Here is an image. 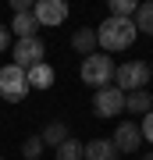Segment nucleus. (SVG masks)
I'll use <instances>...</instances> for the list:
<instances>
[{
	"mask_svg": "<svg viewBox=\"0 0 153 160\" xmlns=\"http://www.w3.org/2000/svg\"><path fill=\"white\" fill-rule=\"evenodd\" d=\"M114 82H118L121 92H139V89L150 82V64H142V61L118 64V68H114Z\"/></svg>",
	"mask_w": 153,
	"mask_h": 160,
	"instance_id": "obj_3",
	"label": "nucleus"
},
{
	"mask_svg": "<svg viewBox=\"0 0 153 160\" xmlns=\"http://www.w3.org/2000/svg\"><path fill=\"white\" fill-rule=\"evenodd\" d=\"M150 78H153V68H150Z\"/></svg>",
	"mask_w": 153,
	"mask_h": 160,
	"instance_id": "obj_23",
	"label": "nucleus"
},
{
	"mask_svg": "<svg viewBox=\"0 0 153 160\" xmlns=\"http://www.w3.org/2000/svg\"><path fill=\"white\" fill-rule=\"evenodd\" d=\"M0 160H4V157H0Z\"/></svg>",
	"mask_w": 153,
	"mask_h": 160,
	"instance_id": "obj_24",
	"label": "nucleus"
},
{
	"mask_svg": "<svg viewBox=\"0 0 153 160\" xmlns=\"http://www.w3.org/2000/svg\"><path fill=\"white\" fill-rule=\"evenodd\" d=\"M121 153L114 149L110 139H93V142H82V160H118Z\"/></svg>",
	"mask_w": 153,
	"mask_h": 160,
	"instance_id": "obj_9",
	"label": "nucleus"
},
{
	"mask_svg": "<svg viewBox=\"0 0 153 160\" xmlns=\"http://www.w3.org/2000/svg\"><path fill=\"white\" fill-rule=\"evenodd\" d=\"M110 142H114L118 153H139V149H142V132H139L135 121H118Z\"/></svg>",
	"mask_w": 153,
	"mask_h": 160,
	"instance_id": "obj_8",
	"label": "nucleus"
},
{
	"mask_svg": "<svg viewBox=\"0 0 153 160\" xmlns=\"http://www.w3.org/2000/svg\"><path fill=\"white\" fill-rule=\"evenodd\" d=\"M135 0H110V14L107 18H132V14H135Z\"/></svg>",
	"mask_w": 153,
	"mask_h": 160,
	"instance_id": "obj_17",
	"label": "nucleus"
},
{
	"mask_svg": "<svg viewBox=\"0 0 153 160\" xmlns=\"http://www.w3.org/2000/svg\"><path fill=\"white\" fill-rule=\"evenodd\" d=\"M11 53H14V61H11L14 68L28 71V68H36V64L46 57V46H43V39H39V36H32V39H18Z\"/></svg>",
	"mask_w": 153,
	"mask_h": 160,
	"instance_id": "obj_5",
	"label": "nucleus"
},
{
	"mask_svg": "<svg viewBox=\"0 0 153 160\" xmlns=\"http://www.w3.org/2000/svg\"><path fill=\"white\" fill-rule=\"evenodd\" d=\"M139 132H142V139H146V142H153V110L146 118H142V125H139Z\"/></svg>",
	"mask_w": 153,
	"mask_h": 160,
	"instance_id": "obj_19",
	"label": "nucleus"
},
{
	"mask_svg": "<svg viewBox=\"0 0 153 160\" xmlns=\"http://www.w3.org/2000/svg\"><path fill=\"white\" fill-rule=\"evenodd\" d=\"M82 82L93 86V89L114 86V57H107V53H89V57H82Z\"/></svg>",
	"mask_w": 153,
	"mask_h": 160,
	"instance_id": "obj_2",
	"label": "nucleus"
},
{
	"mask_svg": "<svg viewBox=\"0 0 153 160\" xmlns=\"http://www.w3.org/2000/svg\"><path fill=\"white\" fill-rule=\"evenodd\" d=\"M57 160H82V142H79V139L61 142V146H57Z\"/></svg>",
	"mask_w": 153,
	"mask_h": 160,
	"instance_id": "obj_16",
	"label": "nucleus"
},
{
	"mask_svg": "<svg viewBox=\"0 0 153 160\" xmlns=\"http://www.w3.org/2000/svg\"><path fill=\"white\" fill-rule=\"evenodd\" d=\"M54 78H57V71H54L46 61H39L36 68H28V71H25L28 89H50V86H54Z\"/></svg>",
	"mask_w": 153,
	"mask_h": 160,
	"instance_id": "obj_10",
	"label": "nucleus"
},
{
	"mask_svg": "<svg viewBox=\"0 0 153 160\" xmlns=\"http://www.w3.org/2000/svg\"><path fill=\"white\" fill-rule=\"evenodd\" d=\"M142 160H153V149H150V153H146V157H142Z\"/></svg>",
	"mask_w": 153,
	"mask_h": 160,
	"instance_id": "obj_22",
	"label": "nucleus"
},
{
	"mask_svg": "<svg viewBox=\"0 0 153 160\" xmlns=\"http://www.w3.org/2000/svg\"><path fill=\"white\" fill-rule=\"evenodd\" d=\"M25 96H28L25 71L14 68V64H4V68H0V100H7V103H22Z\"/></svg>",
	"mask_w": 153,
	"mask_h": 160,
	"instance_id": "obj_4",
	"label": "nucleus"
},
{
	"mask_svg": "<svg viewBox=\"0 0 153 160\" xmlns=\"http://www.w3.org/2000/svg\"><path fill=\"white\" fill-rule=\"evenodd\" d=\"M93 110H96L100 118L125 114V92H121L118 86H103V89H96V96H93Z\"/></svg>",
	"mask_w": 153,
	"mask_h": 160,
	"instance_id": "obj_7",
	"label": "nucleus"
},
{
	"mask_svg": "<svg viewBox=\"0 0 153 160\" xmlns=\"http://www.w3.org/2000/svg\"><path fill=\"white\" fill-rule=\"evenodd\" d=\"M132 25H135V32L153 36V0H146V4H139V7H135V14H132Z\"/></svg>",
	"mask_w": 153,
	"mask_h": 160,
	"instance_id": "obj_15",
	"label": "nucleus"
},
{
	"mask_svg": "<svg viewBox=\"0 0 153 160\" xmlns=\"http://www.w3.org/2000/svg\"><path fill=\"white\" fill-rule=\"evenodd\" d=\"M11 7H14V14H25V11H32V4H28V0H11Z\"/></svg>",
	"mask_w": 153,
	"mask_h": 160,
	"instance_id": "obj_21",
	"label": "nucleus"
},
{
	"mask_svg": "<svg viewBox=\"0 0 153 160\" xmlns=\"http://www.w3.org/2000/svg\"><path fill=\"white\" fill-rule=\"evenodd\" d=\"M125 110H132V114H142V118H146L150 110H153V96H150V89L125 92Z\"/></svg>",
	"mask_w": 153,
	"mask_h": 160,
	"instance_id": "obj_12",
	"label": "nucleus"
},
{
	"mask_svg": "<svg viewBox=\"0 0 153 160\" xmlns=\"http://www.w3.org/2000/svg\"><path fill=\"white\" fill-rule=\"evenodd\" d=\"M71 46L82 53V57L96 53V29H75V36H71Z\"/></svg>",
	"mask_w": 153,
	"mask_h": 160,
	"instance_id": "obj_14",
	"label": "nucleus"
},
{
	"mask_svg": "<svg viewBox=\"0 0 153 160\" xmlns=\"http://www.w3.org/2000/svg\"><path fill=\"white\" fill-rule=\"evenodd\" d=\"M39 139H43V146L57 149L61 142H68V139H71V132H68V125H64V121H50V125L39 132Z\"/></svg>",
	"mask_w": 153,
	"mask_h": 160,
	"instance_id": "obj_11",
	"label": "nucleus"
},
{
	"mask_svg": "<svg viewBox=\"0 0 153 160\" xmlns=\"http://www.w3.org/2000/svg\"><path fill=\"white\" fill-rule=\"evenodd\" d=\"M43 149H46V146H43V139H39V135H28L25 142H22V157H25V160H36Z\"/></svg>",
	"mask_w": 153,
	"mask_h": 160,
	"instance_id": "obj_18",
	"label": "nucleus"
},
{
	"mask_svg": "<svg viewBox=\"0 0 153 160\" xmlns=\"http://www.w3.org/2000/svg\"><path fill=\"white\" fill-rule=\"evenodd\" d=\"M7 46H11V29H7V25H0V53H4Z\"/></svg>",
	"mask_w": 153,
	"mask_h": 160,
	"instance_id": "obj_20",
	"label": "nucleus"
},
{
	"mask_svg": "<svg viewBox=\"0 0 153 160\" xmlns=\"http://www.w3.org/2000/svg\"><path fill=\"white\" fill-rule=\"evenodd\" d=\"M7 29H11L18 39H32V36H36V29H39V22L32 18V11H25V14H14V22L7 25Z\"/></svg>",
	"mask_w": 153,
	"mask_h": 160,
	"instance_id": "obj_13",
	"label": "nucleus"
},
{
	"mask_svg": "<svg viewBox=\"0 0 153 160\" xmlns=\"http://www.w3.org/2000/svg\"><path fill=\"white\" fill-rule=\"evenodd\" d=\"M32 18L39 22V29H57L68 18V4L64 0H36L32 4Z\"/></svg>",
	"mask_w": 153,
	"mask_h": 160,
	"instance_id": "obj_6",
	"label": "nucleus"
},
{
	"mask_svg": "<svg viewBox=\"0 0 153 160\" xmlns=\"http://www.w3.org/2000/svg\"><path fill=\"white\" fill-rule=\"evenodd\" d=\"M135 25L132 18H107L103 25H96V46H103V53H118V50H128L135 43Z\"/></svg>",
	"mask_w": 153,
	"mask_h": 160,
	"instance_id": "obj_1",
	"label": "nucleus"
}]
</instances>
